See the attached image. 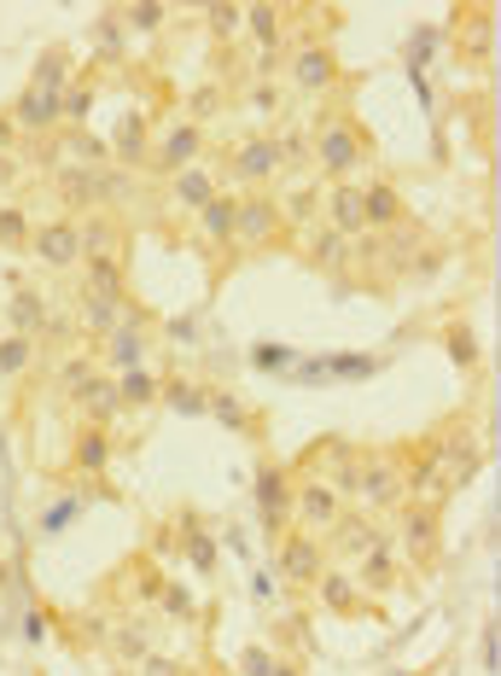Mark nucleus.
Returning <instances> with one entry per match:
<instances>
[{"instance_id":"nucleus-45","label":"nucleus","mask_w":501,"mask_h":676,"mask_svg":"<svg viewBox=\"0 0 501 676\" xmlns=\"http://www.w3.org/2000/svg\"><path fill=\"white\" fill-rule=\"evenodd\" d=\"M444 344L455 351V362H461V367H472V362H478V339H472V326H461V321L444 326Z\"/></svg>"},{"instance_id":"nucleus-37","label":"nucleus","mask_w":501,"mask_h":676,"mask_svg":"<svg viewBox=\"0 0 501 676\" xmlns=\"http://www.w3.org/2000/svg\"><path fill=\"white\" fill-rule=\"evenodd\" d=\"M111 647L122 653V659H146V653H152V630H146L140 619H122L111 630Z\"/></svg>"},{"instance_id":"nucleus-42","label":"nucleus","mask_w":501,"mask_h":676,"mask_svg":"<svg viewBox=\"0 0 501 676\" xmlns=\"http://www.w3.org/2000/svg\"><path fill=\"white\" fill-rule=\"evenodd\" d=\"M94 374H99V362H94V356H71V362H58V385H65V397H76Z\"/></svg>"},{"instance_id":"nucleus-18","label":"nucleus","mask_w":501,"mask_h":676,"mask_svg":"<svg viewBox=\"0 0 501 676\" xmlns=\"http://www.w3.org/2000/svg\"><path fill=\"white\" fill-rule=\"evenodd\" d=\"M7 321H12L18 339H41V333H47V321H53V303L41 298L35 286H18V292L7 298Z\"/></svg>"},{"instance_id":"nucleus-8","label":"nucleus","mask_w":501,"mask_h":676,"mask_svg":"<svg viewBox=\"0 0 501 676\" xmlns=\"http://www.w3.org/2000/svg\"><path fill=\"white\" fill-rule=\"evenodd\" d=\"M396 514H403V525H396V555L431 566V560H437V507H426V502H403Z\"/></svg>"},{"instance_id":"nucleus-38","label":"nucleus","mask_w":501,"mask_h":676,"mask_svg":"<svg viewBox=\"0 0 501 676\" xmlns=\"http://www.w3.org/2000/svg\"><path fill=\"white\" fill-rule=\"evenodd\" d=\"M88 111H94V82H71L65 99H58V117H65L71 129H82V122H88Z\"/></svg>"},{"instance_id":"nucleus-29","label":"nucleus","mask_w":501,"mask_h":676,"mask_svg":"<svg viewBox=\"0 0 501 676\" xmlns=\"http://www.w3.org/2000/svg\"><path fill=\"white\" fill-rule=\"evenodd\" d=\"M82 292L88 298H122V262L117 257H88L82 262Z\"/></svg>"},{"instance_id":"nucleus-31","label":"nucleus","mask_w":501,"mask_h":676,"mask_svg":"<svg viewBox=\"0 0 501 676\" xmlns=\"http://www.w3.org/2000/svg\"><path fill=\"white\" fill-rule=\"evenodd\" d=\"M316 595H321L327 612H356L362 607V589H356V578H344V571H321Z\"/></svg>"},{"instance_id":"nucleus-23","label":"nucleus","mask_w":501,"mask_h":676,"mask_svg":"<svg viewBox=\"0 0 501 676\" xmlns=\"http://www.w3.org/2000/svg\"><path fill=\"white\" fill-rule=\"evenodd\" d=\"M275 204H280V222H286V228L309 234V228H316V216H321V187H316V181H298V187H291L286 198H275Z\"/></svg>"},{"instance_id":"nucleus-30","label":"nucleus","mask_w":501,"mask_h":676,"mask_svg":"<svg viewBox=\"0 0 501 676\" xmlns=\"http://www.w3.org/2000/svg\"><path fill=\"white\" fill-rule=\"evenodd\" d=\"M396 560H403V555H396V537H385V530H380V543H373L367 555L356 560V566H362V583H367V589H391Z\"/></svg>"},{"instance_id":"nucleus-11","label":"nucleus","mask_w":501,"mask_h":676,"mask_svg":"<svg viewBox=\"0 0 501 676\" xmlns=\"http://www.w3.org/2000/svg\"><path fill=\"white\" fill-rule=\"evenodd\" d=\"M327 571V548L309 537V530H298V537L280 543V578L298 583V589H316V578Z\"/></svg>"},{"instance_id":"nucleus-44","label":"nucleus","mask_w":501,"mask_h":676,"mask_svg":"<svg viewBox=\"0 0 501 676\" xmlns=\"http://www.w3.org/2000/svg\"><path fill=\"white\" fill-rule=\"evenodd\" d=\"M204 18H211V35H216V41H234V35L245 30V7H211Z\"/></svg>"},{"instance_id":"nucleus-48","label":"nucleus","mask_w":501,"mask_h":676,"mask_svg":"<svg viewBox=\"0 0 501 676\" xmlns=\"http://www.w3.org/2000/svg\"><path fill=\"white\" fill-rule=\"evenodd\" d=\"M76 514H82V496H65V502H58L47 519H41V530H47V537H53V530H65V525H71Z\"/></svg>"},{"instance_id":"nucleus-22","label":"nucleus","mask_w":501,"mask_h":676,"mask_svg":"<svg viewBox=\"0 0 501 676\" xmlns=\"http://www.w3.org/2000/svg\"><path fill=\"white\" fill-rule=\"evenodd\" d=\"M211 198H216V175L204 170V163H193V170L170 175V204H181V211H204Z\"/></svg>"},{"instance_id":"nucleus-4","label":"nucleus","mask_w":501,"mask_h":676,"mask_svg":"<svg viewBox=\"0 0 501 676\" xmlns=\"http://www.w3.org/2000/svg\"><path fill=\"white\" fill-rule=\"evenodd\" d=\"M30 257L41 262V269H82V234H76V216L35 222V228H30Z\"/></svg>"},{"instance_id":"nucleus-60","label":"nucleus","mask_w":501,"mask_h":676,"mask_svg":"<svg viewBox=\"0 0 501 676\" xmlns=\"http://www.w3.org/2000/svg\"><path fill=\"white\" fill-rule=\"evenodd\" d=\"M12 140H18V129H12V117H0V158L12 152Z\"/></svg>"},{"instance_id":"nucleus-12","label":"nucleus","mask_w":501,"mask_h":676,"mask_svg":"<svg viewBox=\"0 0 501 676\" xmlns=\"http://www.w3.org/2000/svg\"><path fill=\"white\" fill-rule=\"evenodd\" d=\"M76 234H82V262L88 257H117L129 251V234H122V222L111 211H88V216H76Z\"/></svg>"},{"instance_id":"nucleus-39","label":"nucleus","mask_w":501,"mask_h":676,"mask_svg":"<svg viewBox=\"0 0 501 676\" xmlns=\"http://www.w3.org/2000/svg\"><path fill=\"white\" fill-rule=\"evenodd\" d=\"M35 362V339H0V374H7V379H18V374H24V367Z\"/></svg>"},{"instance_id":"nucleus-59","label":"nucleus","mask_w":501,"mask_h":676,"mask_svg":"<svg viewBox=\"0 0 501 676\" xmlns=\"http://www.w3.org/2000/svg\"><path fill=\"white\" fill-rule=\"evenodd\" d=\"M332 374H373V362H350V356H339V362H332Z\"/></svg>"},{"instance_id":"nucleus-9","label":"nucleus","mask_w":501,"mask_h":676,"mask_svg":"<svg viewBox=\"0 0 501 676\" xmlns=\"http://www.w3.org/2000/svg\"><path fill=\"white\" fill-rule=\"evenodd\" d=\"M257 514H263V530H275V537L291 525V473L280 461L257 466Z\"/></svg>"},{"instance_id":"nucleus-49","label":"nucleus","mask_w":501,"mask_h":676,"mask_svg":"<svg viewBox=\"0 0 501 676\" xmlns=\"http://www.w3.org/2000/svg\"><path fill=\"white\" fill-rule=\"evenodd\" d=\"M140 676H186V665L170 659V653H146V659H140Z\"/></svg>"},{"instance_id":"nucleus-24","label":"nucleus","mask_w":501,"mask_h":676,"mask_svg":"<svg viewBox=\"0 0 501 676\" xmlns=\"http://www.w3.org/2000/svg\"><path fill=\"white\" fill-rule=\"evenodd\" d=\"M111 466V432H99V426H88V432L76 438V449H71V473H82V479H99Z\"/></svg>"},{"instance_id":"nucleus-26","label":"nucleus","mask_w":501,"mask_h":676,"mask_svg":"<svg viewBox=\"0 0 501 676\" xmlns=\"http://www.w3.org/2000/svg\"><path fill=\"white\" fill-rule=\"evenodd\" d=\"M71 82H76V76H71V53H65V47H47V53L35 58V76H30L35 94H58V99H65Z\"/></svg>"},{"instance_id":"nucleus-47","label":"nucleus","mask_w":501,"mask_h":676,"mask_svg":"<svg viewBox=\"0 0 501 676\" xmlns=\"http://www.w3.org/2000/svg\"><path fill=\"white\" fill-rule=\"evenodd\" d=\"M163 397H170L181 415H204V391L199 385H186V379H175V385H163Z\"/></svg>"},{"instance_id":"nucleus-13","label":"nucleus","mask_w":501,"mask_h":676,"mask_svg":"<svg viewBox=\"0 0 501 676\" xmlns=\"http://www.w3.org/2000/svg\"><path fill=\"white\" fill-rule=\"evenodd\" d=\"M234 175L245 187H268V181H280V152H275V135H250L245 147L234 152Z\"/></svg>"},{"instance_id":"nucleus-15","label":"nucleus","mask_w":501,"mask_h":676,"mask_svg":"<svg viewBox=\"0 0 501 676\" xmlns=\"http://www.w3.org/2000/svg\"><path fill=\"white\" fill-rule=\"evenodd\" d=\"M71 403H76V415L88 420V426H99V432H111V420L122 415V403H117V379H111V374H94Z\"/></svg>"},{"instance_id":"nucleus-56","label":"nucleus","mask_w":501,"mask_h":676,"mask_svg":"<svg viewBox=\"0 0 501 676\" xmlns=\"http://www.w3.org/2000/svg\"><path fill=\"white\" fill-rule=\"evenodd\" d=\"M99 41H106V53H117V41H122V24H117V12L99 18Z\"/></svg>"},{"instance_id":"nucleus-52","label":"nucleus","mask_w":501,"mask_h":676,"mask_svg":"<svg viewBox=\"0 0 501 676\" xmlns=\"http://www.w3.org/2000/svg\"><path fill=\"white\" fill-rule=\"evenodd\" d=\"M245 676H275V653H263V647H245Z\"/></svg>"},{"instance_id":"nucleus-51","label":"nucleus","mask_w":501,"mask_h":676,"mask_svg":"<svg viewBox=\"0 0 501 676\" xmlns=\"http://www.w3.org/2000/svg\"><path fill=\"white\" fill-rule=\"evenodd\" d=\"M286 362H291L286 344H257V351H250V367H286Z\"/></svg>"},{"instance_id":"nucleus-32","label":"nucleus","mask_w":501,"mask_h":676,"mask_svg":"<svg viewBox=\"0 0 501 676\" xmlns=\"http://www.w3.org/2000/svg\"><path fill=\"white\" fill-rule=\"evenodd\" d=\"M303 245H309V257H316L321 269H332V275H339L344 262L356 257V251H350V239H344V234H332V228H316V234H303Z\"/></svg>"},{"instance_id":"nucleus-1","label":"nucleus","mask_w":501,"mask_h":676,"mask_svg":"<svg viewBox=\"0 0 501 676\" xmlns=\"http://www.w3.org/2000/svg\"><path fill=\"white\" fill-rule=\"evenodd\" d=\"M309 140H316V163H321L332 181H350V170H362V158H367L362 122L344 117V111L316 117V122H309Z\"/></svg>"},{"instance_id":"nucleus-10","label":"nucleus","mask_w":501,"mask_h":676,"mask_svg":"<svg viewBox=\"0 0 501 676\" xmlns=\"http://www.w3.org/2000/svg\"><path fill=\"white\" fill-rule=\"evenodd\" d=\"M140 356H146V315L135 310V303H122L117 333H106V367H111V379L129 374V367H140Z\"/></svg>"},{"instance_id":"nucleus-5","label":"nucleus","mask_w":501,"mask_h":676,"mask_svg":"<svg viewBox=\"0 0 501 676\" xmlns=\"http://www.w3.org/2000/svg\"><path fill=\"white\" fill-rule=\"evenodd\" d=\"M286 76L298 94H327V88H339V53L327 41H298L286 53Z\"/></svg>"},{"instance_id":"nucleus-25","label":"nucleus","mask_w":501,"mask_h":676,"mask_svg":"<svg viewBox=\"0 0 501 676\" xmlns=\"http://www.w3.org/2000/svg\"><path fill=\"white\" fill-rule=\"evenodd\" d=\"M286 7H275V0H268V7H245V30L257 35V53H280V41H286Z\"/></svg>"},{"instance_id":"nucleus-41","label":"nucleus","mask_w":501,"mask_h":676,"mask_svg":"<svg viewBox=\"0 0 501 676\" xmlns=\"http://www.w3.org/2000/svg\"><path fill=\"white\" fill-rule=\"evenodd\" d=\"M0 245H7V251L30 245V211H18V204H0Z\"/></svg>"},{"instance_id":"nucleus-14","label":"nucleus","mask_w":501,"mask_h":676,"mask_svg":"<svg viewBox=\"0 0 501 676\" xmlns=\"http://www.w3.org/2000/svg\"><path fill=\"white\" fill-rule=\"evenodd\" d=\"M321 211H327V228H332V234H344V239H362V234H367L362 187H356V181H339V187L321 198Z\"/></svg>"},{"instance_id":"nucleus-28","label":"nucleus","mask_w":501,"mask_h":676,"mask_svg":"<svg viewBox=\"0 0 501 676\" xmlns=\"http://www.w3.org/2000/svg\"><path fill=\"white\" fill-rule=\"evenodd\" d=\"M111 147H117L122 163H146V152H152V122H146L140 111H129V117L117 122V140H111Z\"/></svg>"},{"instance_id":"nucleus-53","label":"nucleus","mask_w":501,"mask_h":676,"mask_svg":"<svg viewBox=\"0 0 501 676\" xmlns=\"http://www.w3.org/2000/svg\"><path fill=\"white\" fill-rule=\"evenodd\" d=\"M186 548H193V566H199V571L216 566V548H211V537H204V530H193V543H186Z\"/></svg>"},{"instance_id":"nucleus-7","label":"nucleus","mask_w":501,"mask_h":676,"mask_svg":"<svg viewBox=\"0 0 501 676\" xmlns=\"http://www.w3.org/2000/svg\"><path fill=\"white\" fill-rule=\"evenodd\" d=\"M356 496L367 507H403L408 502V461H396V455H362Z\"/></svg>"},{"instance_id":"nucleus-33","label":"nucleus","mask_w":501,"mask_h":676,"mask_svg":"<svg viewBox=\"0 0 501 676\" xmlns=\"http://www.w3.org/2000/svg\"><path fill=\"white\" fill-rule=\"evenodd\" d=\"M122 303H129V298H88V292H82V326H88V333H99V339L117 333Z\"/></svg>"},{"instance_id":"nucleus-34","label":"nucleus","mask_w":501,"mask_h":676,"mask_svg":"<svg viewBox=\"0 0 501 676\" xmlns=\"http://www.w3.org/2000/svg\"><path fill=\"white\" fill-rule=\"evenodd\" d=\"M490 47H495V24H490V12H467V24H461V53L484 65Z\"/></svg>"},{"instance_id":"nucleus-55","label":"nucleus","mask_w":501,"mask_h":676,"mask_svg":"<svg viewBox=\"0 0 501 676\" xmlns=\"http://www.w3.org/2000/svg\"><path fill=\"white\" fill-rule=\"evenodd\" d=\"M250 589H257V601H275V595H280V578H275V571H257V578H250Z\"/></svg>"},{"instance_id":"nucleus-2","label":"nucleus","mask_w":501,"mask_h":676,"mask_svg":"<svg viewBox=\"0 0 501 676\" xmlns=\"http://www.w3.org/2000/svg\"><path fill=\"white\" fill-rule=\"evenodd\" d=\"M193 163H204V129H199V122H170V129H158V135H152L146 170H158V175H181V170H193Z\"/></svg>"},{"instance_id":"nucleus-27","label":"nucleus","mask_w":501,"mask_h":676,"mask_svg":"<svg viewBox=\"0 0 501 676\" xmlns=\"http://www.w3.org/2000/svg\"><path fill=\"white\" fill-rule=\"evenodd\" d=\"M234 211H239V198H234V193H216V198L199 211V234L211 239V245H234Z\"/></svg>"},{"instance_id":"nucleus-36","label":"nucleus","mask_w":501,"mask_h":676,"mask_svg":"<svg viewBox=\"0 0 501 676\" xmlns=\"http://www.w3.org/2000/svg\"><path fill=\"white\" fill-rule=\"evenodd\" d=\"M152 397H158V374H146V367L117 374V403H122V408H146Z\"/></svg>"},{"instance_id":"nucleus-16","label":"nucleus","mask_w":501,"mask_h":676,"mask_svg":"<svg viewBox=\"0 0 501 676\" xmlns=\"http://www.w3.org/2000/svg\"><path fill=\"white\" fill-rule=\"evenodd\" d=\"M7 117H12L18 135H41V140H47L58 122H65V117H58V94H35V88L18 94V106H12Z\"/></svg>"},{"instance_id":"nucleus-35","label":"nucleus","mask_w":501,"mask_h":676,"mask_svg":"<svg viewBox=\"0 0 501 676\" xmlns=\"http://www.w3.org/2000/svg\"><path fill=\"white\" fill-rule=\"evenodd\" d=\"M275 152H280V170H303V163H316V140H309V129L298 122V129L275 135Z\"/></svg>"},{"instance_id":"nucleus-58","label":"nucleus","mask_w":501,"mask_h":676,"mask_svg":"<svg viewBox=\"0 0 501 676\" xmlns=\"http://www.w3.org/2000/svg\"><path fill=\"white\" fill-rule=\"evenodd\" d=\"M24 636H30V642L47 636V612H30V619H24Z\"/></svg>"},{"instance_id":"nucleus-6","label":"nucleus","mask_w":501,"mask_h":676,"mask_svg":"<svg viewBox=\"0 0 501 676\" xmlns=\"http://www.w3.org/2000/svg\"><path fill=\"white\" fill-rule=\"evenodd\" d=\"M291 519H298L309 537H316V530H332V525L344 519V502L332 496V484L316 479V473H309V479H291Z\"/></svg>"},{"instance_id":"nucleus-54","label":"nucleus","mask_w":501,"mask_h":676,"mask_svg":"<svg viewBox=\"0 0 501 676\" xmlns=\"http://www.w3.org/2000/svg\"><path fill=\"white\" fill-rule=\"evenodd\" d=\"M163 612H175V619H186V612H193V595H186V589H163Z\"/></svg>"},{"instance_id":"nucleus-21","label":"nucleus","mask_w":501,"mask_h":676,"mask_svg":"<svg viewBox=\"0 0 501 676\" xmlns=\"http://www.w3.org/2000/svg\"><path fill=\"white\" fill-rule=\"evenodd\" d=\"M373 543H380V525H373L367 514H344L339 525H332V555H344V560H362Z\"/></svg>"},{"instance_id":"nucleus-43","label":"nucleus","mask_w":501,"mask_h":676,"mask_svg":"<svg viewBox=\"0 0 501 676\" xmlns=\"http://www.w3.org/2000/svg\"><path fill=\"white\" fill-rule=\"evenodd\" d=\"M163 18H170V7H158V0H140V7H122L117 24H135V30H163Z\"/></svg>"},{"instance_id":"nucleus-40","label":"nucleus","mask_w":501,"mask_h":676,"mask_svg":"<svg viewBox=\"0 0 501 676\" xmlns=\"http://www.w3.org/2000/svg\"><path fill=\"white\" fill-rule=\"evenodd\" d=\"M204 408L222 420V426H234V432H245L250 426V415H245V403L234 397V391H204Z\"/></svg>"},{"instance_id":"nucleus-19","label":"nucleus","mask_w":501,"mask_h":676,"mask_svg":"<svg viewBox=\"0 0 501 676\" xmlns=\"http://www.w3.org/2000/svg\"><path fill=\"white\" fill-rule=\"evenodd\" d=\"M362 216H367V234L403 228V193H396L391 181H367L362 187Z\"/></svg>"},{"instance_id":"nucleus-17","label":"nucleus","mask_w":501,"mask_h":676,"mask_svg":"<svg viewBox=\"0 0 501 676\" xmlns=\"http://www.w3.org/2000/svg\"><path fill=\"white\" fill-rule=\"evenodd\" d=\"M431 455H437V466H444L449 490H467V484L478 479V461H484V449H478V443H472L467 432H455L449 443H437Z\"/></svg>"},{"instance_id":"nucleus-50","label":"nucleus","mask_w":501,"mask_h":676,"mask_svg":"<svg viewBox=\"0 0 501 676\" xmlns=\"http://www.w3.org/2000/svg\"><path fill=\"white\" fill-rule=\"evenodd\" d=\"M211 111H222V88H199L193 94V117H186V122H199V129H204V117H211Z\"/></svg>"},{"instance_id":"nucleus-20","label":"nucleus","mask_w":501,"mask_h":676,"mask_svg":"<svg viewBox=\"0 0 501 676\" xmlns=\"http://www.w3.org/2000/svg\"><path fill=\"white\" fill-rule=\"evenodd\" d=\"M106 170V163H99ZM99 170L94 163H65L58 170V198L71 204V211H99Z\"/></svg>"},{"instance_id":"nucleus-46","label":"nucleus","mask_w":501,"mask_h":676,"mask_svg":"<svg viewBox=\"0 0 501 676\" xmlns=\"http://www.w3.org/2000/svg\"><path fill=\"white\" fill-rule=\"evenodd\" d=\"M245 106L257 111V117H280V88H275V82H250Z\"/></svg>"},{"instance_id":"nucleus-61","label":"nucleus","mask_w":501,"mask_h":676,"mask_svg":"<svg viewBox=\"0 0 501 676\" xmlns=\"http://www.w3.org/2000/svg\"><path fill=\"white\" fill-rule=\"evenodd\" d=\"M275 676H298V665H275Z\"/></svg>"},{"instance_id":"nucleus-57","label":"nucleus","mask_w":501,"mask_h":676,"mask_svg":"<svg viewBox=\"0 0 501 676\" xmlns=\"http://www.w3.org/2000/svg\"><path fill=\"white\" fill-rule=\"evenodd\" d=\"M18 175H24V163H18V158L7 152V158H0V187H12V181H18Z\"/></svg>"},{"instance_id":"nucleus-3","label":"nucleus","mask_w":501,"mask_h":676,"mask_svg":"<svg viewBox=\"0 0 501 676\" xmlns=\"http://www.w3.org/2000/svg\"><path fill=\"white\" fill-rule=\"evenodd\" d=\"M280 239H286V222H280L275 193L239 198V211H234V245L239 251H263V245H280Z\"/></svg>"}]
</instances>
